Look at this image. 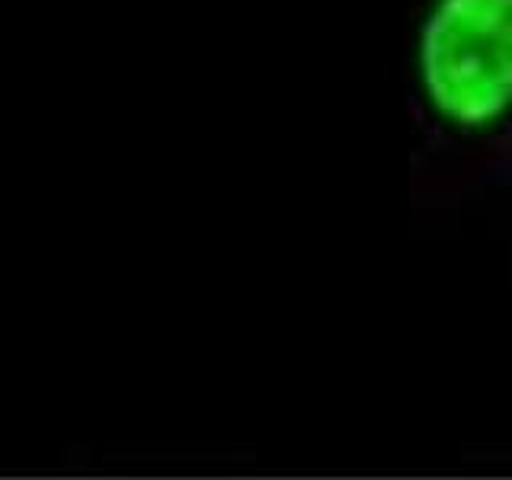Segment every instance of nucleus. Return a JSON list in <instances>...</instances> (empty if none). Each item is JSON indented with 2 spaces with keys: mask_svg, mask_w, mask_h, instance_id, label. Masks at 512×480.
<instances>
[{
  "mask_svg": "<svg viewBox=\"0 0 512 480\" xmlns=\"http://www.w3.org/2000/svg\"><path fill=\"white\" fill-rule=\"evenodd\" d=\"M416 77L432 116L487 132L512 112V0H436L416 39Z\"/></svg>",
  "mask_w": 512,
  "mask_h": 480,
  "instance_id": "nucleus-1",
  "label": "nucleus"
}]
</instances>
